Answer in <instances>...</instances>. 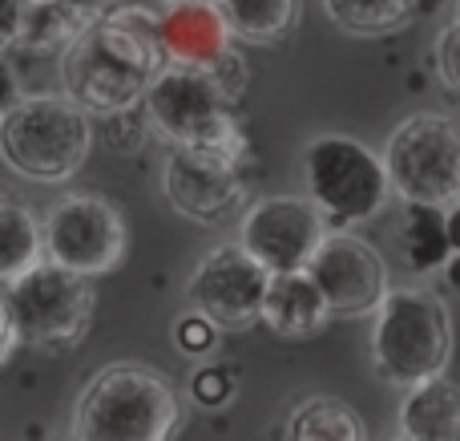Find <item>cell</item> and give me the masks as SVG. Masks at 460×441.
Returning <instances> with one entry per match:
<instances>
[{"mask_svg": "<svg viewBox=\"0 0 460 441\" xmlns=\"http://www.w3.org/2000/svg\"><path fill=\"white\" fill-rule=\"evenodd\" d=\"M303 272L323 292L332 316H367L388 292V267L380 251L348 231H327Z\"/></svg>", "mask_w": 460, "mask_h": 441, "instance_id": "obj_13", "label": "cell"}, {"mask_svg": "<svg viewBox=\"0 0 460 441\" xmlns=\"http://www.w3.org/2000/svg\"><path fill=\"white\" fill-rule=\"evenodd\" d=\"M16 345H21V332H16L13 308H8V300H0V364L16 353Z\"/></svg>", "mask_w": 460, "mask_h": 441, "instance_id": "obj_27", "label": "cell"}, {"mask_svg": "<svg viewBox=\"0 0 460 441\" xmlns=\"http://www.w3.org/2000/svg\"><path fill=\"white\" fill-rule=\"evenodd\" d=\"M61 4H73V8H81L85 16H102L105 8H113L118 0H61Z\"/></svg>", "mask_w": 460, "mask_h": 441, "instance_id": "obj_30", "label": "cell"}, {"mask_svg": "<svg viewBox=\"0 0 460 441\" xmlns=\"http://www.w3.org/2000/svg\"><path fill=\"white\" fill-rule=\"evenodd\" d=\"M303 186L332 227L364 223L392 194L384 158L348 134L311 138L303 150Z\"/></svg>", "mask_w": 460, "mask_h": 441, "instance_id": "obj_6", "label": "cell"}, {"mask_svg": "<svg viewBox=\"0 0 460 441\" xmlns=\"http://www.w3.org/2000/svg\"><path fill=\"white\" fill-rule=\"evenodd\" d=\"M215 340H218V328H215V324H210L202 312L182 316V320H178V328H174V345L182 348L186 356L210 353V348H215Z\"/></svg>", "mask_w": 460, "mask_h": 441, "instance_id": "obj_25", "label": "cell"}, {"mask_svg": "<svg viewBox=\"0 0 460 441\" xmlns=\"http://www.w3.org/2000/svg\"><path fill=\"white\" fill-rule=\"evenodd\" d=\"M89 21L93 16H85L73 4H61V0H24V21L16 45H24L29 53H65Z\"/></svg>", "mask_w": 460, "mask_h": 441, "instance_id": "obj_19", "label": "cell"}, {"mask_svg": "<svg viewBox=\"0 0 460 441\" xmlns=\"http://www.w3.org/2000/svg\"><path fill=\"white\" fill-rule=\"evenodd\" d=\"M384 170L404 202L448 207L460 199V126L445 113H412L388 134Z\"/></svg>", "mask_w": 460, "mask_h": 441, "instance_id": "obj_8", "label": "cell"}, {"mask_svg": "<svg viewBox=\"0 0 460 441\" xmlns=\"http://www.w3.org/2000/svg\"><path fill=\"white\" fill-rule=\"evenodd\" d=\"M8 308H13L21 345L40 353H69L85 340L93 320V288L89 275H77L53 259H37L16 280H8Z\"/></svg>", "mask_w": 460, "mask_h": 441, "instance_id": "obj_7", "label": "cell"}, {"mask_svg": "<svg viewBox=\"0 0 460 441\" xmlns=\"http://www.w3.org/2000/svg\"><path fill=\"white\" fill-rule=\"evenodd\" d=\"M190 393H194V401H199V405L218 410V405H226L230 393H234V377H230L226 369H218V364H207V369L194 373Z\"/></svg>", "mask_w": 460, "mask_h": 441, "instance_id": "obj_24", "label": "cell"}, {"mask_svg": "<svg viewBox=\"0 0 460 441\" xmlns=\"http://www.w3.org/2000/svg\"><path fill=\"white\" fill-rule=\"evenodd\" d=\"M142 102H146L150 126L166 142L243 150V130H238V118H234L238 97H230L226 86L210 69L166 61L150 77Z\"/></svg>", "mask_w": 460, "mask_h": 441, "instance_id": "obj_5", "label": "cell"}, {"mask_svg": "<svg viewBox=\"0 0 460 441\" xmlns=\"http://www.w3.org/2000/svg\"><path fill=\"white\" fill-rule=\"evenodd\" d=\"M267 284L270 272L243 243H223L194 267L190 308L207 316L218 332H246L262 316Z\"/></svg>", "mask_w": 460, "mask_h": 441, "instance_id": "obj_11", "label": "cell"}, {"mask_svg": "<svg viewBox=\"0 0 460 441\" xmlns=\"http://www.w3.org/2000/svg\"><path fill=\"white\" fill-rule=\"evenodd\" d=\"M166 4H210V0H166Z\"/></svg>", "mask_w": 460, "mask_h": 441, "instance_id": "obj_32", "label": "cell"}, {"mask_svg": "<svg viewBox=\"0 0 460 441\" xmlns=\"http://www.w3.org/2000/svg\"><path fill=\"white\" fill-rule=\"evenodd\" d=\"M440 272H445L448 288H453V292H460V251H453V256L445 259V267H440Z\"/></svg>", "mask_w": 460, "mask_h": 441, "instance_id": "obj_31", "label": "cell"}, {"mask_svg": "<svg viewBox=\"0 0 460 441\" xmlns=\"http://www.w3.org/2000/svg\"><path fill=\"white\" fill-rule=\"evenodd\" d=\"M323 235H327V219L319 215V207L311 199H295V194L259 199L238 223V243L270 275L303 272Z\"/></svg>", "mask_w": 460, "mask_h": 441, "instance_id": "obj_12", "label": "cell"}, {"mask_svg": "<svg viewBox=\"0 0 460 441\" xmlns=\"http://www.w3.org/2000/svg\"><path fill=\"white\" fill-rule=\"evenodd\" d=\"M158 21H162L158 29H162L166 61H174V65L210 69L230 49V40H234L215 0L210 4H170Z\"/></svg>", "mask_w": 460, "mask_h": 441, "instance_id": "obj_14", "label": "cell"}, {"mask_svg": "<svg viewBox=\"0 0 460 441\" xmlns=\"http://www.w3.org/2000/svg\"><path fill=\"white\" fill-rule=\"evenodd\" d=\"M24 21V0H0V53L16 45Z\"/></svg>", "mask_w": 460, "mask_h": 441, "instance_id": "obj_26", "label": "cell"}, {"mask_svg": "<svg viewBox=\"0 0 460 441\" xmlns=\"http://www.w3.org/2000/svg\"><path fill=\"white\" fill-rule=\"evenodd\" d=\"M234 40L279 45L299 21V0H215Z\"/></svg>", "mask_w": 460, "mask_h": 441, "instance_id": "obj_18", "label": "cell"}, {"mask_svg": "<svg viewBox=\"0 0 460 441\" xmlns=\"http://www.w3.org/2000/svg\"><path fill=\"white\" fill-rule=\"evenodd\" d=\"M158 16L142 4H113L65 49V94L85 113H118L142 102L150 77L166 65Z\"/></svg>", "mask_w": 460, "mask_h": 441, "instance_id": "obj_1", "label": "cell"}, {"mask_svg": "<svg viewBox=\"0 0 460 441\" xmlns=\"http://www.w3.org/2000/svg\"><path fill=\"white\" fill-rule=\"evenodd\" d=\"M283 434L291 441H359L364 426L351 405L335 401V397H307L287 413Z\"/></svg>", "mask_w": 460, "mask_h": 441, "instance_id": "obj_20", "label": "cell"}, {"mask_svg": "<svg viewBox=\"0 0 460 441\" xmlns=\"http://www.w3.org/2000/svg\"><path fill=\"white\" fill-rule=\"evenodd\" d=\"M182 421L178 393L150 364H105L93 373L73 410V437L81 441H162Z\"/></svg>", "mask_w": 460, "mask_h": 441, "instance_id": "obj_2", "label": "cell"}, {"mask_svg": "<svg viewBox=\"0 0 460 441\" xmlns=\"http://www.w3.org/2000/svg\"><path fill=\"white\" fill-rule=\"evenodd\" d=\"M396 243L408 272L416 275L440 272L445 259L453 256V243H448L445 231V207H437V202H404V223L396 231Z\"/></svg>", "mask_w": 460, "mask_h": 441, "instance_id": "obj_17", "label": "cell"}, {"mask_svg": "<svg viewBox=\"0 0 460 441\" xmlns=\"http://www.w3.org/2000/svg\"><path fill=\"white\" fill-rule=\"evenodd\" d=\"M45 259L69 267L77 275H105L126 259L129 227L126 215L102 194H65L49 207L45 223Z\"/></svg>", "mask_w": 460, "mask_h": 441, "instance_id": "obj_9", "label": "cell"}, {"mask_svg": "<svg viewBox=\"0 0 460 441\" xmlns=\"http://www.w3.org/2000/svg\"><path fill=\"white\" fill-rule=\"evenodd\" d=\"M367 353L380 381L396 389L440 377L453 356V320L445 300L424 288H388L372 308Z\"/></svg>", "mask_w": 460, "mask_h": 441, "instance_id": "obj_3", "label": "cell"}, {"mask_svg": "<svg viewBox=\"0 0 460 441\" xmlns=\"http://www.w3.org/2000/svg\"><path fill=\"white\" fill-rule=\"evenodd\" d=\"M162 191L178 215L194 223H223L246 199L243 150L223 146H174L162 170Z\"/></svg>", "mask_w": 460, "mask_h": 441, "instance_id": "obj_10", "label": "cell"}, {"mask_svg": "<svg viewBox=\"0 0 460 441\" xmlns=\"http://www.w3.org/2000/svg\"><path fill=\"white\" fill-rule=\"evenodd\" d=\"M396 434L404 441H460V385L445 373L408 385L396 410Z\"/></svg>", "mask_w": 460, "mask_h": 441, "instance_id": "obj_16", "label": "cell"}, {"mask_svg": "<svg viewBox=\"0 0 460 441\" xmlns=\"http://www.w3.org/2000/svg\"><path fill=\"white\" fill-rule=\"evenodd\" d=\"M37 259H45L40 219L24 202L0 199V280H16Z\"/></svg>", "mask_w": 460, "mask_h": 441, "instance_id": "obj_21", "label": "cell"}, {"mask_svg": "<svg viewBox=\"0 0 460 441\" xmlns=\"http://www.w3.org/2000/svg\"><path fill=\"white\" fill-rule=\"evenodd\" d=\"M21 81H16V69L4 61V53H0V113H8L16 102H21Z\"/></svg>", "mask_w": 460, "mask_h": 441, "instance_id": "obj_28", "label": "cell"}, {"mask_svg": "<svg viewBox=\"0 0 460 441\" xmlns=\"http://www.w3.org/2000/svg\"><path fill=\"white\" fill-rule=\"evenodd\" d=\"M456 16H460V0H456Z\"/></svg>", "mask_w": 460, "mask_h": 441, "instance_id": "obj_33", "label": "cell"}, {"mask_svg": "<svg viewBox=\"0 0 460 441\" xmlns=\"http://www.w3.org/2000/svg\"><path fill=\"white\" fill-rule=\"evenodd\" d=\"M445 231H448V243H453V251H460V199H453L445 207Z\"/></svg>", "mask_w": 460, "mask_h": 441, "instance_id": "obj_29", "label": "cell"}, {"mask_svg": "<svg viewBox=\"0 0 460 441\" xmlns=\"http://www.w3.org/2000/svg\"><path fill=\"white\" fill-rule=\"evenodd\" d=\"M259 320L270 332H279V337L303 340V337H315L332 320V308H327L323 292L315 288V280L307 272H279L267 284Z\"/></svg>", "mask_w": 460, "mask_h": 441, "instance_id": "obj_15", "label": "cell"}, {"mask_svg": "<svg viewBox=\"0 0 460 441\" xmlns=\"http://www.w3.org/2000/svg\"><path fill=\"white\" fill-rule=\"evenodd\" d=\"M335 29L351 37H392L416 13V0H323Z\"/></svg>", "mask_w": 460, "mask_h": 441, "instance_id": "obj_22", "label": "cell"}, {"mask_svg": "<svg viewBox=\"0 0 460 441\" xmlns=\"http://www.w3.org/2000/svg\"><path fill=\"white\" fill-rule=\"evenodd\" d=\"M89 113L65 97H21L0 113V158L32 183H65L89 158Z\"/></svg>", "mask_w": 460, "mask_h": 441, "instance_id": "obj_4", "label": "cell"}, {"mask_svg": "<svg viewBox=\"0 0 460 441\" xmlns=\"http://www.w3.org/2000/svg\"><path fill=\"white\" fill-rule=\"evenodd\" d=\"M437 77H440V86L460 102V16L440 32V40H437Z\"/></svg>", "mask_w": 460, "mask_h": 441, "instance_id": "obj_23", "label": "cell"}]
</instances>
